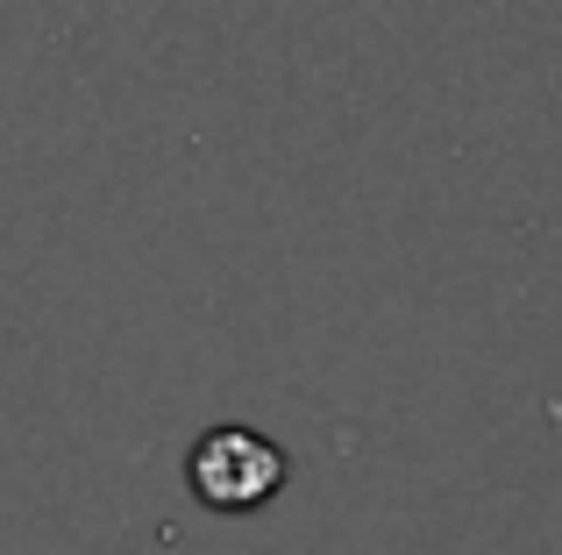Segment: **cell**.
<instances>
[{"mask_svg": "<svg viewBox=\"0 0 562 555\" xmlns=\"http://www.w3.org/2000/svg\"><path fill=\"white\" fill-rule=\"evenodd\" d=\"M186 477H192V499L214 506V513H257V506H271L278 491H285L292 463H285V449L257 428H206L200 442H192Z\"/></svg>", "mask_w": 562, "mask_h": 555, "instance_id": "obj_1", "label": "cell"}]
</instances>
